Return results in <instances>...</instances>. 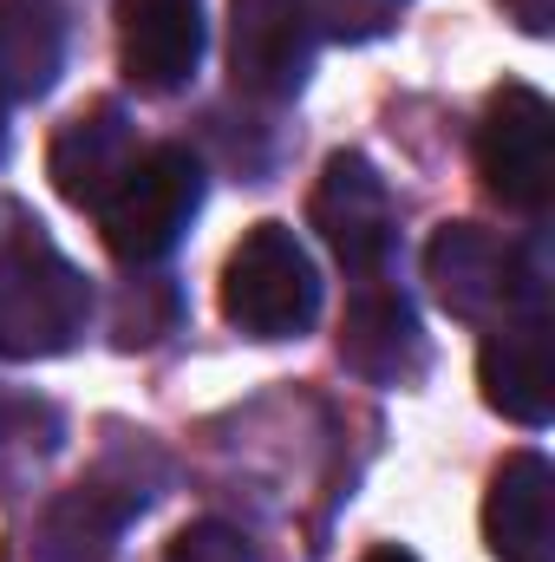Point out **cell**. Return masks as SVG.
Instances as JSON below:
<instances>
[{
	"label": "cell",
	"instance_id": "1",
	"mask_svg": "<svg viewBox=\"0 0 555 562\" xmlns=\"http://www.w3.org/2000/svg\"><path fill=\"white\" fill-rule=\"evenodd\" d=\"M92 327V281L0 196V360H53Z\"/></svg>",
	"mask_w": 555,
	"mask_h": 562
},
{
	"label": "cell",
	"instance_id": "2",
	"mask_svg": "<svg viewBox=\"0 0 555 562\" xmlns=\"http://www.w3.org/2000/svg\"><path fill=\"white\" fill-rule=\"evenodd\" d=\"M196 210H203V164L183 144H150L99 203V236L125 269H150L183 243Z\"/></svg>",
	"mask_w": 555,
	"mask_h": 562
},
{
	"label": "cell",
	"instance_id": "3",
	"mask_svg": "<svg viewBox=\"0 0 555 562\" xmlns=\"http://www.w3.org/2000/svg\"><path fill=\"white\" fill-rule=\"evenodd\" d=\"M424 281L457 321H517L543 314V269L530 249L503 243L484 223H444L424 243Z\"/></svg>",
	"mask_w": 555,
	"mask_h": 562
},
{
	"label": "cell",
	"instance_id": "4",
	"mask_svg": "<svg viewBox=\"0 0 555 562\" xmlns=\"http://www.w3.org/2000/svg\"><path fill=\"white\" fill-rule=\"evenodd\" d=\"M223 314L249 340L307 334V321L320 314V276H314V262L287 223H256L236 243V256L223 269Z\"/></svg>",
	"mask_w": 555,
	"mask_h": 562
},
{
	"label": "cell",
	"instance_id": "5",
	"mask_svg": "<svg viewBox=\"0 0 555 562\" xmlns=\"http://www.w3.org/2000/svg\"><path fill=\"white\" fill-rule=\"evenodd\" d=\"M477 170L490 196L523 216H543L555 196V112L536 86H503L477 125Z\"/></svg>",
	"mask_w": 555,
	"mask_h": 562
},
{
	"label": "cell",
	"instance_id": "6",
	"mask_svg": "<svg viewBox=\"0 0 555 562\" xmlns=\"http://www.w3.org/2000/svg\"><path fill=\"white\" fill-rule=\"evenodd\" d=\"M314 7L307 0H229V72L256 99H294L314 72Z\"/></svg>",
	"mask_w": 555,
	"mask_h": 562
},
{
	"label": "cell",
	"instance_id": "7",
	"mask_svg": "<svg viewBox=\"0 0 555 562\" xmlns=\"http://www.w3.org/2000/svg\"><path fill=\"white\" fill-rule=\"evenodd\" d=\"M307 223L320 229V243L333 249L340 269L373 276L386 262V249H393V190L360 150H333L320 183H314Z\"/></svg>",
	"mask_w": 555,
	"mask_h": 562
},
{
	"label": "cell",
	"instance_id": "8",
	"mask_svg": "<svg viewBox=\"0 0 555 562\" xmlns=\"http://www.w3.org/2000/svg\"><path fill=\"white\" fill-rule=\"evenodd\" d=\"M132 157H138V125H132V112H125L118 99H99V105L72 112V119L53 132L46 177H53V190H59L66 203L99 210V203L118 190V177L132 170Z\"/></svg>",
	"mask_w": 555,
	"mask_h": 562
},
{
	"label": "cell",
	"instance_id": "9",
	"mask_svg": "<svg viewBox=\"0 0 555 562\" xmlns=\"http://www.w3.org/2000/svg\"><path fill=\"white\" fill-rule=\"evenodd\" d=\"M203 0H118V59L138 92L190 86L203 59Z\"/></svg>",
	"mask_w": 555,
	"mask_h": 562
},
{
	"label": "cell",
	"instance_id": "10",
	"mask_svg": "<svg viewBox=\"0 0 555 562\" xmlns=\"http://www.w3.org/2000/svg\"><path fill=\"white\" fill-rule=\"evenodd\" d=\"M477 386L484 400L517 425H550L555 413V367H550V321L543 314H517L497 321L490 340L477 347Z\"/></svg>",
	"mask_w": 555,
	"mask_h": 562
},
{
	"label": "cell",
	"instance_id": "11",
	"mask_svg": "<svg viewBox=\"0 0 555 562\" xmlns=\"http://www.w3.org/2000/svg\"><path fill=\"white\" fill-rule=\"evenodd\" d=\"M484 543L497 562L555 557V471L543 451H510L484 497Z\"/></svg>",
	"mask_w": 555,
	"mask_h": 562
},
{
	"label": "cell",
	"instance_id": "12",
	"mask_svg": "<svg viewBox=\"0 0 555 562\" xmlns=\"http://www.w3.org/2000/svg\"><path fill=\"white\" fill-rule=\"evenodd\" d=\"M340 360H347L360 380H373V386H412L418 373H424V327H418L412 301L366 281V288L347 301Z\"/></svg>",
	"mask_w": 555,
	"mask_h": 562
},
{
	"label": "cell",
	"instance_id": "13",
	"mask_svg": "<svg viewBox=\"0 0 555 562\" xmlns=\"http://www.w3.org/2000/svg\"><path fill=\"white\" fill-rule=\"evenodd\" d=\"M144 497L112 491V484H72L46 504L39 517V557L46 562H112L125 524L138 517Z\"/></svg>",
	"mask_w": 555,
	"mask_h": 562
},
{
	"label": "cell",
	"instance_id": "14",
	"mask_svg": "<svg viewBox=\"0 0 555 562\" xmlns=\"http://www.w3.org/2000/svg\"><path fill=\"white\" fill-rule=\"evenodd\" d=\"M66 66V13L53 0H0V99H46Z\"/></svg>",
	"mask_w": 555,
	"mask_h": 562
},
{
	"label": "cell",
	"instance_id": "15",
	"mask_svg": "<svg viewBox=\"0 0 555 562\" xmlns=\"http://www.w3.org/2000/svg\"><path fill=\"white\" fill-rule=\"evenodd\" d=\"M163 562H256V550H249V537L229 530V524H190V530L170 537Z\"/></svg>",
	"mask_w": 555,
	"mask_h": 562
},
{
	"label": "cell",
	"instance_id": "16",
	"mask_svg": "<svg viewBox=\"0 0 555 562\" xmlns=\"http://www.w3.org/2000/svg\"><path fill=\"white\" fill-rule=\"evenodd\" d=\"M366 562H418V557H406V550H373Z\"/></svg>",
	"mask_w": 555,
	"mask_h": 562
},
{
	"label": "cell",
	"instance_id": "17",
	"mask_svg": "<svg viewBox=\"0 0 555 562\" xmlns=\"http://www.w3.org/2000/svg\"><path fill=\"white\" fill-rule=\"evenodd\" d=\"M0 150H7V112H0Z\"/></svg>",
	"mask_w": 555,
	"mask_h": 562
}]
</instances>
